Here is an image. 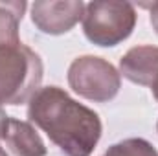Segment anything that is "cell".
Returning a JSON list of instances; mask_svg holds the SVG:
<instances>
[{
    "label": "cell",
    "mask_w": 158,
    "mask_h": 156,
    "mask_svg": "<svg viewBox=\"0 0 158 156\" xmlns=\"http://www.w3.org/2000/svg\"><path fill=\"white\" fill-rule=\"evenodd\" d=\"M7 121H9V116L6 114V110L0 105V140H4V134H6V129H7Z\"/></svg>",
    "instance_id": "cell-11"
},
{
    "label": "cell",
    "mask_w": 158,
    "mask_h": 156,
    "mask_svg": "<svg viewBox=\"0 0 158 156\" xmlns=\"http://www.w3.org/2000/svg\"><path fill=\"white\" fill-rule=\"evenodd\" d=\"M81 0H39L31 4V22L46 35L68 33L85 15Z\"/></svg>",
    "instance_id": "cell-5"
},
{
    "label": "cell",
    "mask_w": 158,
    "mask_h": 156,
    "mask_svg": "<svg viewBox=\"0 0 158 156\" xmlns=\"http://www.w3.org/2000/svg\"><path fill=\"white\" fill-rule=\"evenodd\" d=\"M119 76L140 86H151L158 77V46H134L119 59Z\"/></svg>",
    "instance_id": "cell-6"
},
{
    "label": "cell",
    "mask_w": 158,
    "mask_h": 156,
    "mask_svg": "<svg viewBox=\"0 0 158 156\" xmlns=\"http://www.w3.org/2000/svg\"><path fill=\"white\" fill-rule=\"evenodd\" d=\"M28 117L66 156H90L103 132L99 116L59 86L39 88L28 101Z\"/></svg>",
    "instance_id": "cell-1"
},
{
    "label": "cell",
    "mask_w": 158,
    "mask_h": 156,
    "mask_svg": "<svg viewBox=\"0 0 158 156\" xmlns=\"http://www.w3.org/2000/svg\"><path fill=\"white\" fill-rule=\"evenodd\" d=\"M142 7L149 9V15H151V24H153V30L156 31V35H158V2H153V4H142Z\"/></svg>",
    "instance_id": "cell-10"
},
{
    "label": "cell",
    "mask_w": 158,
    "mask_h": 156,
    "mask_svg": "<svg viewBox=\"0 0 158 156\" xmlns=\"http://www.w3.org/2000/svg\"><path fill=\"white\" fill-rule=\"evenodd\" d=\"M28 4L24 0L0 2V46L20 42L19 28Z\"/></svg>",
    "instance_id": "cell-8"
},
{
    "label": "cell",
    "mask_w": 158,
    "mask_h": 156,
    "mask_svg": "<svg viewBox=\"0 0 158 156\" xmlns=\"http://www.w3.org/2000/svg\"><path fill=\"white\" fill-rule=\"evenodd\" d=\"M42 61L30 46H0V105H20L33 97L42 83Z\"/></svg>",
    "instance_id": "cell-2"
},
{
    "label": "cell",
    "mask_w": 158,
    "mask_h": 156,
    "mask_svg": "<svg viewBox=\"0 0 158 156\" xmlns=\"http://www.w3.org/2000/svg\"><path fill=\"white\" fill-rule=\"evenodd\" d=\"M0 156H7V153H6V151H4L2 147H0Z\"/></svg>",
    "instance_id": "cell-13"
},
{
    "label": "cell",
    "mask_w": 158,
    "mask_h": 156,
    "mask_svg": "<svg viewBox=\"0 0 158 156\" xmlns=\"http://www.w3.org/2000/svg\"><path fill=\"white\" fill-rule=\"evenodd\" d=\"M136 9L131 2L96 0L85 6L83 31L96 46L112 48L131 37L136 26Z\"/></svg>",
    "instance_id": "cell-3"
},
{
    "label": "cell",
    "mask_w": 158,
    "mask_h": 156,
    "mask_svg": "<svg viewBox=\"0 0 158 156\" xmlns=\"http://www.w3.org/2000/svg\"><path fill=\"white\" fill-rule=\"evenodd\" d=\"M103 156H158V151L143 138H127L110 145Z\"/></svg>",
    "instance_id": "cell-9"
},
{
    "label": "cell",
    "mask_w": 158,
    "mask_h": 156,
    "mask_svg": "<svg viewBox=\"0 0 158 156\" xmlns=\"http://www.w3.org/2000/svg\"><path fill=\"white\" fill-rule=\"evenodd\" d=\"M68 84L81 97L94 103H107L121 88L119 72L103 57L83 55L72 61L68 68Z\"/></svg>",
    "instance_id": "cell-4"
},
{
    "label": "cell",
    "mask_w": 158,
    "mask_h": 156,
    "mask_svg": "<svg viewBox=\"0 0 158 156\" xmlns=\"http://www.w3.org/2000/svg\"><path fill=\"white\" fill-rule=\"evenodd\" d=\"M4 142L15 156H46L48 149L31 121L9 117Z\"/></svg>",
    "instance_id": "cell-7"
},
{
    "label": "cell",
    "mask_w": 158,
    "mask_h": 156,
    "mask_svg": "<svg viewBox=\"0 0 158 156\" xmlns=\"http://www.w3.org/2000/svg\"><path fill=\"white\" fill-rule=\"evenodd\" d=\"M151 90H153V96H155V99L158 101V77L155 79V83L151 84Z\"/></svg>",
    "instance_id": "cell-12"
},
{
    "label": "cell",
    "mask_w": 158,
    "mask_h": 156,
    "mask_svg": "<svg viewBox=\"0 0 158 156\" xmlns=\"http://www.w3.org/2000/svg\"><path fill=\"white\" fill-rule=\"evenodd\" d=\"M156 130H158V123H156Z\"/></svg>",
    "instance_id": "cell-14"
}]
</instances>
